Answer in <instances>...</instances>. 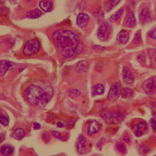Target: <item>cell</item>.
I'll use <instances>...</instances> for the list:
<instances>
[{"mask_svg": "<svg viewBox=\"0 0 156 156\" xmlns=\"http://www.w3.org/2000/svg\"><path fill=\"white\" fill-rule=\"evenodd\" d=\"M52 40L57 51L65 57L79 55L83 50L79 36L71 30H57L53 32Z\"/></svg>", "mask_w": 156, "mask_h": 156, "instance_id": "1", "label": "cell"}, {"mask_svg": "<svg viewBox=\"0 0 156 156\" xmlns=\"http://www.w3.org/2000/svg\"><path fill=\"white\" fill-rule=\"evenodd\" d=\"M133 44H139L141 42V31L138 30L134 35V39H133Z\"/></svg>", "mask_w": 156, "mask_h": 156, "instance_id": "29", "label": "cell"}, {"mask_svg": "<svg viewBox=\"0 0 156 156\" xmlns=\"http://www.w3.org/2000/svg\"><path fill=\"white\" fill-rule=\"evenodd\" d=\"M122 98L125 100H131L134 96V91L129 88H124L121 89V94Z\"/></svg>", "mask_w": 156, "mask_h": 156, "instance_id": "17", "label": "cell"}, {"mask_svg": "<svg viewBox=\"0 0 156 156\" xmlns=\"http://www.w3.org/2000/svg\"><path fill=\"white\" fill-rule=\"evenodd\" d=\"M33 128L34 130H39L41 128V125L38 122H34L33 125Z\"/></svg>", "mask_w": 156, "mask_h": 156, "instance_id": "40", "label": "cell"}, {"mask_svg": "<svg viewBox=\"0 0 156 156\" xmlns=\"http://www.w3.org/2000/svg\"><path fill=\"white\" fill-rule=\"evenodd\" d=\"M152 115H153L154 118L156 120V111H155V112H153V113H152Z\"/></svg>", "mask_w": 156, "mask_h": 156, "instance_id": "45", "label": "cell"}, {"mask_svg": "<svg viewBox=\"0 0 156 156\" xmlns=\"http://www.w3.org/2000/svg\"><path fill=\"white\" fill-rule=\"evenodd\" d=\"M138 60L140 63H144L145 61H146V55L144 54V53H142V54L140 55L138 57Z\"/></svg>", "mask_w": 156, "mask_h": 156, "instance_id": "36", "label": "cell"}, {"mask_svg": "<svg viewBox=\"0 0 156 156\" xmlns=\"http://www.w3.org/2000/svg\"><path fill=\"white\" fill-rule=\"evenodd\" d=\"M150 11L149 9H147V8H144V9H143L141 11L140 14L139 15V19L140 20L142 23H144L146 21L148 20V19H150Z\"/></svg>", "mask_w": 156, "mask_h": 156, "instance_id": "21", "label": "cell"}, {"mask_svg": "<svg viewBox=\"0 0 156 156\" xmlns=\"http://www.w3.org/2000/svg\"><path fill=\"white\" fill-rule=\"evenodd\" d=\"M136 23V19H135L134 13L133 12L129 11L128 13H126L125 18L124 24L125 27L128 28H133L135 26Z\"/></svg>", "mask_w": 156, "mask_h": 156, "instance_id": "13", "label": "cell"}, {"mask_svg": "<svg viewBox=\"0 0 156 156\" xmlns=\"http://www.w3.org/2000/svg\"><path fill=\"white\" fill-rule=\"evenodd\" d=\"M76 151L79 154L83 155L86 153L87 148V139H86V138L83 135H80V136L78 138L76 144Z\"/></svg>", "mask_w": 156, "mask_h": 156, "instance_id": "9", "label": "cell"}, {"mask_svg": "<svg viewBox=\"0 0 156 156\" xmlns=\"http://www.w3.org/2000/svg\"><path fill=\"white\" fill-rule=\"evenodd\" d=\"M111 32L110 24L108 21H104L101 24L98 30V36L101 41H106L109 38Z\"/></svg>", "mask_w": 156, "mask_h": 156, "instance_id": "6", "label": "cell"}, {"mask_svg": "<svg viewBox=\"0 0 156 156\" xmlns=\"http://www.w3.org/2000/svg\"><path fill=\"white\" fill-rule=\"evenodd\" d=\"M5 140V136L2 133H0V143L2 142Z\"/></svg>", "mask_w": 156, "mask_h": 156, "instance_id": "42", "label": "cell"}, {"mask_svg": "<svg viewBox=\"0 0 156 156\" xmlns=\"http://www.w3.org/2000/svg\"><path fill=\"white\" fill-rule=\"evenodd\" d=\"M105 140V138H101V139L100 140L98 141V144H97V146H98V147H99V146H101V145L103 144L104 143Z\"/></svg>", "mask_w": 156, "mask_h": 156, "instance_id": "41", "label": "cell"}, {"mask_svg": "<svg viewBox=\"0 0 156 156\" xmlns=\"http://www.w3.org/2000/svg\"><path fill=\"white\" fill-rule=\"evenodd\" d=\"M94 17H95V19L97 20V21H101V20L103 19L104 17V14L103 12H102L101 10L98 11L96 14L94 15Z\"/></svg>", "mask_w": 156, "mask_h": 156, "instance_id": "31", "label": "cell"}, {"mask_svg": "<svg viewBox=\"0 0 156 156\" xmlns=\"http://www.w3.org/2000/svg\"><path fill=\"white\" fill-rule=\"evenodd\" d=\"M122 13H123V8H121V9H119L115 13H114L113 15H112V17H110V20L112 22L116 21V20H117L121 17Z\"/></svg>", "mask_w": 156, "mask_h": 156, "instance_id": "27", "label": "cell"}, {"mask_svg": "<svg viewBox=\"0 0 156 156\" xmlns=\"http://www.w3.org/2000/svg\"><path fill=\"white\" fill-rule=\"evenodd\" d=\"M40 9L44 12H50L53 9V3L50 0H43L39 3Z\"/></svg>", "mask_w": 156, "mask_h": 156, "instance_id": "16", "label": "cell"}, {"mask_svg": "<svg viewBox=\"0 0 156 156\" xmlns=\"http://www.w3.org/2000/svg\"><path fill=\"white\" fill-rule=\"evenodd\" d=\"M105 88L103 84H98L95 86H94L92 88V95L96 96V95H102L104 93Z\"/></svg>", "mask_w": 156, "mask_h": 156, "instance_id": "20", "label": "cell"}, {"mask_svg": "<svg viewBox=\"0 0 156 156\" xmlns=\"http://www.w3.org/2000/svg\"><path fill=\"white\" fill-rule=\"evenodd\" d=\"M123 140H124L126 143H129L130 142V138L128 134H126L124 137H123Z\"/></svg>", "mask_w": 156, "mask_h": 156, "instance_id": "39", "label": "cell"}, {"mask_svg": "<svg viewBox=\"0 0 156 156\" xmlns=\"http://www.w3.org/2000/svg\"><path fill=\"white\" fill-rule=\"evenodd\" d=\"M41 15H42V13H41V11L38 9H35L34 10L28 11L27 14V17L32 19H35L40 17Z\"/></svg>", "mask_w": 156, "mask_h": 156, "instance_id": "24", "label": "cell"}, {"mask_svg": "<svg viewBox=\"0 0 156 156\" xmlns=\"http://www.w3.org/2000/svg\"><path fill=\"white\" fill-rule=\"evenodd\" d=\"M100 127L101 125L98 121L96 120L90 121L88 125L87 134L89 136H92L93 135H95L100 131Z\"/></svg>", "mask_w": 156, "mask_h": 156, "instance_id": "10", "label": "cell"}, {"mask_svg": "<svg viewBox=\"0 0 156 156\" xmlns=\"http://www.w3.org/2000/svg\"><path fill=\"white\" fill-rule=\"evenodd\" d=\"M122 78L125 83L129 84H132L134 80V77L133 73L127 67H125L122 69Z\"/></svg>", "mask_w": 156, "mask_h": 156, "instance_id": "12", "label": "cell"}, {"mask_svg": "<svg viewBox=\"0 0 156 156\" xmlns=\"http://www.w3.org/2000/svg\"><path fill=\"white\" fill-rule=\"evenodd\" d=\"M148 54L151 61V65L154 68L156 69V50L151 49L148 50Z\"/></svg>", "mask_w": 156, "mask_h": 156, "instance_id": "23", "label": "cell"}, {"mask_svg": "<svg viewBox=\"0 0 156 156\" xmlns=\"http://www.w3.org/2000/svg\"><path fill=\"white\" fill-rule=\"evenodd\" d=\"M151 106H152L155 109H156V100L151 101Z\"/></svg>", "mask_w": 156, "mask_h": 156, "instance_id": "43", "label": "cell"}, {"mask_svg": "<svg viewBox=\"0 0 156 156\" xmlns=\"http://www.w3.org/2000/svg\"><path fill=\"white\" fill-rule=\"evenodd\" d=\"M150 148L148 145L146 144H142L139 146V152L142 155H146L149 153Z\"/></svg>", "mask_w": 156, "mask_h": 156, "instance_id": "26", "label": "cell"}, {"mask_svg": "<svg viewBox=\"0 0 156 156\" xmlns=\"http://www.w3.org/2000/svg\"><path fill=\"white\" fill-rule=\"evenodd\" d=\"M68 95L72 99H75L81 95V92L78 89H71L69 91Z\"/></svg>", "mask_w": 156, "mask_h": 156, "instance_id": "25", "label": "cell"}, {"mask_svg": "<svg viewBox=\"0 0 156 156\" xmlns=\"http://www.w3.org/2000/svg\"><path fill=\"white\" fill-rule=\"evenodd\" d=\"M24 134H25L24 133V130L23 129L18 128L13 131L12 136H13L14 138L20 140H21L24 136Z\"/></svg>", "mask_w": 156, "mask_h": 156, "instance_id": "22", "label": "cell"}, {"mask_svg": "<svg viewBox=\"0 0 156 156\" xmlns=\"http://www.w3.org/2000/svg\"><path fill=\"white\" fill-rule=\"evenodd\" d=\"M109 1H110L111 5H112V6L113 7V6H116V5H117L118 4L120 3L121 0H109Z\"/></svg>", "mask_w": 156, "mask_h": 156, "instance_id": "37", "label": "cell"}, {"mask_svg": "<svg viewBox=\"0 0 156 156\" xmlns=\"http://www.w3.org/2000/svg\"><path fill=\"white\" fill-rule=\"evenodd\" d=\"M53 94V89L50 87L32 84L26 89L24 96L30 104L44 107L51 100Z\"/></svg>", "mask_w": 156, "mask_h": 156, "instance_id": "2", "label": "cell"}, {"mask_svg": "<svg viewBox=\"0 0 156 156\" xmlns=\"http://www.w3.org/2000/svg\"><path fill=\"white\" fill-rule=\"evenodd\" d=\"M63 126H64V125L62 122H59L58 123H57V126L59 127V128H62V127H63Z\"/></svg>", "mask_w": 156, "mask_h": 156, "instance_id": "44", "label": "cell"}, {"mask_svg": "<svg viewBox=\"0 0 156 156\" xmlns=\"http://www.w3.org/2000/svg\"><path fill=\"white\" fill-rule=\"evenodd\" d=\"M121 94V88L119 83H115L111 86L108 92V99L110 101H115Z\"/></svg>", "mask_w": 156, "mask_h": 156, "instance_id": "7", "label": "cell"}, {"mask_svg": "<svg viewBox=\"0 0 156 156\" xmlns=\"http://www.w3.org/2000/svg\"><path fill=\"white\" fill-rule=\"evenodd\" d=\"M89 22V16L84 13H80L76 19V24L80 28H84Z\"/></svg>", "mask_w": 156, "mask_h": 156, "instance_id": "14", "label": "cell"}, {"mask_svg": "<svg viewBox=\"0 0 156 156\" xmlns=\"http://www.w3.org/2000/svg\"><path fill=\"white\" fill-rule=\"evenodd\" d=\"M14 152V147L9 145H4L0 147V153L4 156L10 155Z\"/></svg>", "mask_w": 156, "mask_h": 156, "instance_id": "18", "label": "cell"}, {"mask_svg": "<svg viewBox=\"0 0 156 156\" xmlns=\"http://www.w3.org/2000/svg\"><path fill=\"white\" fill-rule=\"evenodd\" d=\"M133 130L135 136L137 137H140L143 134H144L147 131V124L146 121H140L138 122L136 125L133 127Z\"/></svg>", "mask_w": 156, "mask_h": 156, "instance_id": "8", "label": "cell"}, {"mask_svg": "<svg viewBox=\"0 0 156 156\" xmlns=\"http://www.w3.org/2000/svg\"><path fill=\"white\" fill-rule=\"evenodd\" d=\"M150 122V125L151 126V128H152L154 132L156 133V120L154 118H151Z\"/></svg>", "mask_w": 156, "mask_h": 156, "instance_id": "35", "label": "cell"}, {"mask_svg": "<svg viewBox=\"0 0 156 156\" xmlns=\"http://www.w3.org/2000/svg\"><path fill=\"white\" fill-rule=\"evenodd\" d=\"M116 149L119 151V152L122 154H125L126 153V147L125 145V144L123 143H117L116 144Z\"/></svg>", "mask_w": 156, "mask_h": 156, "instance_id": "28", "label": "cell"}, {"mask_svg": "<svg viewBox=\"0 0 156 156\" xmlns=\"http://www.w3.org/2000/svg\"><path fill=\"white\" fill-rule=\"evenodd\" d=\"M75 121L74 120H69L67 121V126L69 127V128H71V127L73 126L74 124H75Z\"/></svg>", "mask_w": 156, "mask_h": 156, "instance_id": "38", "label": "cell"}, {"mask_svg": "<svg viewBox=\"0 0 156 156\" xmlns=\"http://www.w3.org/2000/svg\"><path fill=\"white\" fill-rule=\"evenodd\" d=\"M101 117L108 124H117L123 121L125 115L121 112L108 110L102 113Z\"/></svg>", "mask_w": 156, "mask_h": 156, "instance_id": "3", "label": "cell"}, {"mask_svg": "<svg viewBox=\"0 0 156 156\" xmlns=\"http://www.w3.org/2000/svg\"><path fill=\"white\" fill-rule=\"evenodd\" d=\"M40 49V42L38 39L34 38L28 40L23 48V53L26 56H32L38 53Z\"/></svg>", "mask_w": 156, "mask_h": 156, "instance_id": "4", "label": "cell"}, {"mask_svg": "<svg viewBox=\"0 0 156 156\" xmlns=\"http://www.w3.org/2000/svg\"><path fill=\"white\" fill-rule=\"evenodd\" d=\"M52 134H53V136H54L55 138L60 140H62V141L66 140V139H65V136H63L62 134H61L59 132H58V131H55H55H52Z\"/></svg>", "mask_w": 156, "mask_h": 156, "instance_id": "30", "label": "cell"}, {"mask_svg": "<svg viewBox=\"0 0 156 156\" xmlns=\"http://www.w3.org/2000/svg\"><path fill=\"white\" fill-rule=\"evenodd\" d=\"M88 67V63L87 61L83 60V61H79V62L77 63L76 70L78 73H82L87 71Z\"/></svg>", "mask_w": 156, "mask_h": 156, "instance_id": "19", "label": "cell"}, {"mask_svg": "<svg viewBox=\"0 0 156 156\" xmlns=\"http://www.w3.org/2000/svg\"><path fill=\"white\" fill-rule=\"evenodd\" d=\"M15 64L11 61L3 60L0 61V76H3L9 71L10 69L13 68Z\"/></svg>", "mask_w": 156, "mask_h": 156, "instance_id": "11", "label": "cell"}, {"mask_svg": "<svg viewBox=\"0 0 156 156\" xmlns=\"http://www.w3.org/2000/svg\"><path fill=\"white\" fill-rule=\"evenodd\" d=\"M129 39V33L125 30H121L117 36V42L120 44H125Z\"/></svg>", "mask_w": 156, "mask_h": 156, "instance_id": "15", "label": "cell"}, {"mask_svg": "<svg viewBox=\"0 0 156 156\" xmlns=\"http://www.w3.org/2000/svg\"><path fill=\"white\" fill-rule=\"evenodd\" d=\"M42 140L46 143L49 142L50 141V140H51L50 135L48 133H44L42 134Z\"/></svg>", "mask_w": 156, "mask_h": 156, "instance_id": "33", "label": "cell"}, {"mask_svg": "<svg viewBox=\"0 0 156 156\" xmlns=\"http://www.w3.org/2000/svg\"><path fill=\"white\" fill-rule=\"evenodd\" d=\"M142 89L146 94L153 95L156 93V76H151L142 84Z\"/></svg>", "mask_w": 156, "mask_h": 156, "instance_id": "5", "label": "cell"}, {"mask_svg": "<svg viewBox=\"0 0 156 156\" xmlns=\"http://www.w3.org/2000/svg\"><path fill=\"white\" fill-rule=\"evenodd\" d=\"M148 34L151 38H152L154 40H156V27L153 28L150 31Z\"/></svg>", "mask_w": 156, "mask_h": 156, "instance_id": "34", "label": "cell"}, {"mask_svg": "<svg viewBox=\"0 0 156 156\" xmlns=\"http://www.w3.org/2000/svg\"><path fill=\"white\" fill-rule=\"evenodd\" d=\"M0 124L3 126H7L9 125V119L4 115L0 116Z\"/></svg>", "mask_w": 156, "mask_h": 156, "instance_id": "32", "label": "cell"}]
</instances>
